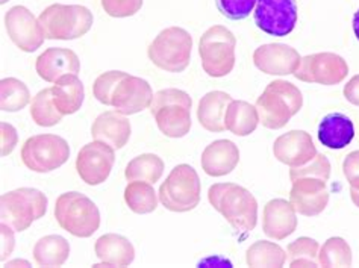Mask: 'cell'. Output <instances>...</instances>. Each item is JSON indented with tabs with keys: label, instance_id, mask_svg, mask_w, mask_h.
Returning <instances> with one entry per match:
<instances>
[{
	"label": "cell",
	"instance_id": "1",
	"mask_svg": "<svg viewBox=\"0 0 359 268\" xmlns=\"http://www.w3.org/2000/svg\"><path fill=\"white\" fill-rule=\"evenodd\" d=\"M208 200L235 231L252 232L258 223V202L248 188L237 184H214L208 189Z\"/></svg>",
	"mask_w": 359,
	"mask_h": 268
},
{
	"label": "cell",
	"instance_id": "2",
	"mask_svg": "<svg viewBox=\"0 0 359 268\" xmlns=\"http://www.w3.org/2000/svg\"><path fill=\"white\" fill-rule=\"evenodd\" d=\"M255 107L262 126L278 130L285 128L304 107V95L294 83L278 79L267 85Z\"/></svg>",
	"mask_w": 359,
	"mask_h": 268
},
{
	"label": "cell",
	"instance_id": "3",
	"mask_svg": "<svg viewBox=\"0 0 359 268\" xmlns=\"http://www.w3.org/2000/svg\"><path fill=\"white\" fill-rule=\"evenodd\" d=\"M191 108L190 94L182 90L165 88L154 95L149 109L165 137L182 138L191 129Z\"/></svg>",
	"mask_w": 359,
	"mask_h": 268
},
{
	"label": "cell",
	"instance_id": "4",
	"mask_svg": "<svg viewBox=\"0 0 359 268\" xmlns=\"http://www.w3.org/2000/svg\"><path fill=\"white\" fill-rule=\"evenodd\" d=\"M55 218L61 229L76 238H90L100 227L99 208L78 191H69L56 199Z\"/></svg>",
	"mask_w": 359,
	"mask_h": 268
},
{
	"label": "cell",
	"instance_id": "5",
	"mask_svg": "<svg viewBox=\"0 0 359 268\" xmlns=\"http://www.w3.org/2000/svg\"><path fill=\"white\" fill-rule=\"evenodd\" d=\"M39 22L47 40H76L87 35L93 27L94 17L88 8L82 5L47 6L40 14Z\"/></svg>",
	"mask_w": 359,
	"mask_h": 268
},
{
	"label": "cell",
	"instance_id": "6",
	"mask_svg": "<svg viewBox=\"0 0 359 268\" xmlns=\"http://www.w3.org/2000/svg\"><path fill=\"white\" fill-rule=\"evenodd\" d=\"M193 36L182 27L172 26L161 31L147 49L149 60L168 73H182L191 61Z\"/></svg>",
	"mask_w": 359,
	"mask_h": 268
},
{
	"label": "cell",
	"instance_id": "7",
	"mask_svg": "<svg viewBox=\"0 0 359 268\" xmlns=\"http://www.w3.org/2000/svg\"><path fill=\"white\" fill-rule=\"evenodd\" d=\"M202 184L197 171L188 164L176 166L159 187V202L172 213H190L201 203Z\"/></svg>",
	"mask_w": 359,
	"mask_h": 268
},
{
	"label": "cell",
	"instance_id": "8",
	"mask_svg": "<svg viewBox=\"0 0 359 268\" xmlns=\"http://www.w3.org/2000/svg\"><path fill=\"white\" fill-rule=\"evenodd\" d=\"M47 213V197L40 189L18 188L0 197V220L15 232L29 229Z\"/></svg>",
	"mask_w": 359,
	"mask_h": 268
},
{
	"label": "cell",
	"instance_id": "9",
	"mask_svg": "<svg viewBox=\"0 0 359 268\" xmlns=\"http://www.w3.org/2000/svg\"><path fill=\"white\" fill-rule=\"evenodd\" d=\"M235 47L237 38L224 26H212L202 36L199 43V55L202 67L211 78H224L235 67Z\"/></svg>",
	"mask_w": 359,
	"mask_h": 268
},
{
	"label": "cell",
	"instance_id": "10",
	"mask_svg": "<svg viewBox=\"0 0 359 268\" xmlns=\"http://www.w3.org/2000/svg\"><path fill=\"white\" fill-rule=\"evenodd\" d=\"M70 158L69 142L53 133L27 138L22 147L23 164L35 173H50Z\"/></svg>",
	"mask_w": 359,
	"mask_h": 268
},
{
	"label": "cell",
	"instance_id": "11",
	"mask_svg": "<svg viewBox=\"0 0 359 268\" xmlns=\"http://www.w3.org/2000/svg\"><path fill=\"white\" fill-rule=\"evenodd\" d=\"M347 74L348 65L343 56L332 52H321L304 56L294 73V78L306 83L330 87V85L341 83Z\"/></svg>",
	"mask_w": 359,
	"mask_h": 268
},
{
	"label": "cell",
	"instance_id": "12",
	"mask_svg": "<svg viewBox=\"0 0 359 268\" xmlns=\"http://www.w3.org/2000/svg\"><path fill=\"white\" fill-rule=\"evenodd\" d=\"M255 25L271 36H287L297 25L296 0H258L253 11Z\"/></svg>",
	"mask_w": 359,
	"mask_h": 268
},
{
	"label": "cell",
	"instance_id": "13",
	"mask_svg": "<svg viewBox=\"0 0 359 268\" xmlns=\"http://www.w3.org/2000/svg\"><path fill=\"white\" fill-rule=\"evenodd\" d=\"M116 162V149L107 142L96 141L85 145L76 158V171L79 177L90 187L105 182Z\"/></svg>",
	"mask_w": 359,
	"mask_h": 268
},
{
	"label": "cell",
	"instance_id": "14",
	"mask_svg": "<svg viewBox=\"0 0 359 268\" xmlns=\"http://www.w3.org/2000/svg\"><path fill=\"white\" fill-rule=\"evenodd\" d=\"M5 27L11 41L26 53L39 51L46 40L39 18L22 5L13 6L6 13Z\"/></svg>",
	"mask_w": 359,
	"mask_h": 268
},
{
	"label": "cell",
	"instance_id": "15",
	"mask_svg": "<svg viewBox=\"0 0 359 268\" xmlns=\"http://www.w3.org/2000/svg\"><path fill=\"white\" fill-rule=\"evenodd\" d=\"M154 95L147 81L125 73L111 94V107L123 116H134L150 108Z\"/></svg>",
	"mask_w": 359,
	"mask_h": 268
},
{
	"label": "cell",
	"instance_id": "16",
	"mask_svg": "<svg viewBox=\"0 0 359 268\" xmlns=\"http://www.w3.org/2000/svg\"><path fill=\"white\" fill-rule=\"evenodd\" d=\"M292 182L290 203L296 213L305 217L320 215L329 203L327 180L318 176H302Z\"/></svg>",
	"mask_w": 359,
	"mask_h": 268
},
{
	"label": "cell",
	"instance_id": "17",
	"mask_svg": "<svg viewBox=\"0 0 359 268\" xmlns=\"http://www.w3.org/2000/svg\"><path fill=\"white\" fill-rule=\"evenodd\" d=\"M300 61L302 56L296 49L280 43L262 44L253 53L255 67L270 76L294 74Z\"/></svg>",
	"mask_w": 359,
	"mask_h": 268
},
{
	"label": "cell",
	"instance_id": "18",
	"mask_svg": "<svg viewBox=\"0 0 359 268\" xmlns=\"http://www.w3.org/2000/svg\"><path fill=\"white\" fill-rule=\"evenodd\" d=\"M317 153L314 141L306 130H290L278 137L273 145V155L290 168L308 164Z\"/></svg>",
	"mask_w": 359,
	"mask_h": 268
},
{
	"label": "cell",
	"instance_id": "19",
	"mask_svg": "<svg viewBox=\"0 0 359 268\" xmlns=\"http://www.w3.org/2000/svg\"><path fill=\"white\" fill-rule=\"evenodd\" d=\"M296 209L285 199H273L264 206L262 231L269 238L282 241L296 232Z\"/></svg>",
	"mask_w": 359,
	"mask_h": 268
},
{
	"label": "cell",
	"instance_id": "20",
	"mask_svg": "<svg viewBox=\"0 0 359 268\" xmlns=\"http://www.w3.org/2000/svg\"><path fill=\"white\" fill-rule=\"evenodd\" d=\"M35 70L46 82L55 83L64 74H78L81 72L79 56L65 47H50L35 61Z\"/></svg>",
	"mask_w": 359,
	"mask_h": 268
},
{
	"label": "cell",
	"instance_id": "21",
	"mask_svg": "<svg viewBox=\"0 0 359 268\" xmlns=\"http://www.w3.org/2000/svg\"><path fill=\"white\" fill-rule=\"evenodd\" d=\"M240 162V150L233 141L217 140L202 153L201 164L208 176L222 177L232 173Z\"/></svg>",
	"mask_w": 359,
	"mask_h": 268
},
{
	"label": "cell",
	"instance_id": "22",
	"mask_svg": "<svg viewBox=\"0 0 359 268\" xmlns=\"http://www.w3.org/2000/svg\"><path fill=\"white\" fill-rule=\"evenodd\" d=\"M130 121L118 111H105L94 120L91 135L96 141L107 142L111 147L120 150L128 145L130 138Z\"/></svg>",
	"mask_w": 359,
	"mask_h": 268
},
{
	"label": "cell",
	"instance_id": "23",
	"mask_svg": "<svg viewBox=\"0 0 359 268\" xmlns=\"http://www.w3.org/2000/svg\"><path fill=\"white\" fill-rule=\"evenodd\" d=\"M94 252L100 264L93 267H128L135 260L134 246L126 236L117 234L102 235L94 244Z\"/></svg>",
	"mask_w": 359,
	"mask_h": 268
},
{
	"label": "cell",
	"instance_id": "24",
	"mask_svg": "<svg viewBox=\"0 0 359 268\" xmlns=\"http://www.w3.org/2000/svg\"><path fill=\"white\" fill-rule=\"evenodd\" d=\"M317 135L325 147L341 150L355 138L353 121L343 112H330L320 121Z\"/></svg>",
	"mask_w": 359,
	"mask_h": 268
},
{
	"label": "cell",
	"instance_id": "25",
	"mask_svg": "<svg viewBox=\"0 0 359 268\" xmlns=\"http://www.w3.org/2000/svg\"><path fill=\"white\" fill-rule=\"evenodd\" d=\"M232 100L231 94L224 91L206 93L199 102V108H197V120H199L201 126L210 132H224L226 109Z\"/></svg>",
	"mask_w": 359,
	"mask_h": 268
},
{
	"label": "cell",
	"instance_id": "26",
	"mask_svg": "<svg viewBox=\"0 0 359 268\" xmlns=\"http://www.w3.org/2000/svg\"><path fill=\"white\" fill-rule=\"evenodd\" d=\"M52 88V98L55 107L62 116H72L76 114L85 98L83 83L78 78V74H64L55 82Z\"/></svg>",
	"mask_w": 359,
	"mask_h": 268
},
{
	"label": "cell",
	"instance_id": "27",
	"mask_svg": "<svg viewBox=\"0 0 359 268\" xmlns=\"http://www.w3.org/2000/svg\"><path fill=\"white\" fill-rule=\"evenodd\" d=\"M259 124V114L257 107L245 100H232L226 109L224 126L226 130L237 137H248L257 130Z\"/></svg>",
	"mask_w": 359,
	"mask_h": 268
},
{
	"label": "cell",
	"instance_id": "28",
	"mask_svg": "<svg viewBox=\"0 0 359 268\" xmlns=\"http://www.w3.org/2000/svg\"><path fill=\"white\" fill-rule=\"evenodd\" d=\"M70 256V244L61 235H47L34 246V260L39 267H62Z\"/></svg>",
	"mask_w": 359,
	"mask_h": 268
},
{
	"label": "cell",
	"instance_id": "29",
	"mask_svg": "<svg viewBox=\"0 0 359 268\" xmlns=\"http://www.w3.org/2000/svg\"><path fill=\"white\" fill-rule=\"evenodd\" d=\"M158 194L154 189V184L144 180H132L125 188V202L132 213L144 215L156 210Z\"/></svg>",
	"mask_w": 359,
	"mask_h": 268
},
{
	"label": "cell",
	"instance_id": "30",
	"mask_svg": "<svg viewBox=\"0 0 359 268\" xmlns=\"http://www.w3.org/2000/svg\"><path fill=\"white\" fill-rule=\"evenodd\" d=\"M164 173V161L154 153H143L132 159L126 166L125 177L132 180H144L149 184H156L163 177Z\"/></svg>",
	"mask_w": 359,
	"mask_h": 268
},
{
	"label": "cell",
	"instance_id": "31",
	"mask_svg": "<svg viewBox=\"0 0 359 268\" xmlns=\"http://www.w3.org/2000/svg\"><path fill=\"white\" fill-rule=\"evenodd\" d=\"M245 262L249 267H275L280 268L287 262V252L271 241L253 243L245 252Z\"/></svg>",
	"mask_w": 359,
	"mask_h": 268
},
{
	"label": "cell",
	"instance_id": "32",
	"mask_svg": "<svg viewBox=\"0 0 359 268\" xmlns=\"http://www.w3.org/2000/svg\"><path fill=\"white\" fill-rule=\"evenodd\" d=\"M31 102V93L26 83L15 78H5L0 82V108L5 112H18Z\"/></svg>",
	"mask_w": 359,
	"mask_h": 268
},
{
	"label": "cell",
	"instance_id": "33",
	"mask_svg": "<svg viewBox=\"0 0 359 268\" xmlns=\"http://www.w3.org/2000/svg\"><path fill=\"white\" fill-rule=\"evenodd\" d=\"M318 262L321 267H352V248L341 236H332L320 247Z\"/></svg>",
	"mask_w": 359,
	"mask_h": 268
},
{
	"label": "cell",
	"instance_id": "34",
	"mask_svg": "<svg viewBox=\"0 0 359 268\" xmlns=\"http://www.w3.org/2000/svg\"><path fill=\"white\" fill-rule=\"evenodd\" d=\"M31 117L41 128H52L62 120V114L55 107L52 88H44L35 95L31 103Z\"/></svg>",
	"mask_w": 359,
	"mask_h": 268
},
{
	"label": "cell",
	"instance_id": "35",
	"mask_svg": "<svg viewBox=\"0 0 359 268\" xmlns=\"http://www.w3.org/2000/svg\"><path fill=\"white\" fill-rule=\"evenodd\" d=\"M320 244L314 238L300 236L287 247V261L290 267H318Z\"/></svg>",
	"mask_w": 359,
	"mask_h": 268
},
{
	"label": "cell",
	"instance_id": "36",
	"mask_svg": "<svg viewBox=\"0 0 359 268\" xmlns=\"http://www.w3.org/2000/svg\"><path fill=\"white\" fill-rule=\"evenodd\" d=\"M257 4L258 0H215L219 13L233 22L248 18L255 11Z\"/></svg>",
	"mask_w": 359,
	"mask_h": 268
},
{
	"label": "cell",
	"instance_id": "37",
	"mask_svg": "<svg viewBox=\"0 0 359 268\" xmlns=\"http://www.w3.org/2000/svg\"><path fill=\"white\" fill-rule=\"evenodd\" d=\"M123 74H125V72L118 70L102 73L99 78L94 81L93 85L94 98H96L102 105H105V107H111V94L114 91L117 82L123 78Z\"/></svg>",
	"mask_w": 359,
	"mask_h": 268
},
{
	"label": "cell",
	"instance_id": "38",
	"mask_svg": "<svg viewBox=\"0 0 359 268\" xmlns=\"http://www.w3.org/2000/svg\"><path fill=\"white\" fill-rule=\"evenodd\" d=\"M302 176H318L329 180L330 177V162L323 153H317L313 161L302 167H291L290 170V179L294 180Z\"/></svg>",
	"mask_w": 359,
	"mask_h": 268
},
{
	"label": "cell",
	"instance_id": "39",
	"mask_svg": "<svg viewBox=\"0 0 359 268\" xmlns=\"http://www.w3.org/2000/svg\"><path fill=\"white\" fill-rule=\"evenodd\" d=\"M141 6H143V0H102L103 11L114 18L135 15Z\"/></svg>",
	"mask_w": 359,
	"mask_h": 268
},
{
	"label": "cell",
	"instance_id": "40",
	"mask_svg": "<svg viewBox=\"0 0 359 268\" xmlns=\"http://www.w3.org/2000/svg\"><path fill=\"white\" fill-rule=\"evenodd\" d=\"M343 173L351 188L359 189V150H353L343 161Z\"/></svg>",
	"mask_w": 359,
	"mask_h": 268
},
{
	"label": "cell",
	"instance_id": "41",
	"mask_svg": "<svg viewBox=\"0 0 359 268\" xmlns=\"http://www.w3.org/2000/svg\"><path fill=\"white\" fill-rule=\"evenodd\" d=\"M0 133H2V156H8L11 155L13 150L15 149L17 142H18V135H17V130L13 126V124H9L6 121L0 123Z\"/></svg>",
	"mask_w": 359,
	"mask_h": 268
},
{
	"label": "cell",
	"instance_id": "42",
	"mask_svg": "<svg viewBox=\"0 0 359 268\" xmlns=\"http://www.w3.org/2000/svg\"><path fill=\"white\" fill-rule=\"evenodd\" d=\"M0 231H2V256H0V260L2 262L6 261V257L13 253L14 250V229L11 226H8L5 223H2V227H0Z\"/></svg>",
	"mask_w": 359,
	"mask_h": 268
},
{
	"label": "cell",
	"instance_id": "43",
	"mask_svg": "<svg viewBox=\"0 0 359 268\" xmlns=\"http://www.w3.org/2000/svg\"><path fill=\"white\" fill-rule=\"evenodd\" d=\"M343 94L348 103L359 107V74L353 76V78L344 85Z\"/></svg>",
	"mask_w": 359,
	"mask_h": 268
},
{
	"label": "cell",
	"instance_id": "44",
	"mask_svg": "<svg viewBox=\"0 0 359 268\" xmlns=\"http://www.w3.org/2000/svg\"><path fill=\"white\" fill-rule=\"evenodd\" d=\"M352 26H353V32H355V35H356V38H358V41H359V9H358V11H356L355 15H353Z\"/></svg>",
	"mask_w": 359,
	"mask_h": 268
},
{
	"label": "cell",
	"instance_id": "45",
	"mask_svg": "<svg viewBox=\"0 0 359 268\" xmlns=\"http://www.w3.org/2000/svg\"><path fill=\"white\" fill-rule=\"evenodd\" d=\"M351 197H352V202L359 208V189L351 188Z\"/></svg>",
	"mask_w": 359,
	"mask_h": 268
},
{
	"label": "cell",
	"instance_id": "46",
	"mask_svg": "<svg viewBox=\"0 0 359 268\" xmlns=\"http://www.w3.org/2000/svg\"><path fill=\"white\" fill-rule=\"evenodd\" d=\"M14 265H25V267H31V264L27 261H23V260H15L13 262H8L6 267H14Z\"/></svg>",
	"mask_w": 359,
	"mask_h": 268
},
{
	"label": "cell",
	"instance_id": "47",
	"mask_svg": "<svg viewBox=\"0 0 359 268\" xmlns=\"http://www.w3.org/2000/svg\"><path fill=\"white\" fill-rule=\"evenodd\" d=\"M6 2H9V0H0V4H2V5H5Z\"/></svg>",
	"mask_w": 359,
	"mask_h": 268
}]
</instances>
